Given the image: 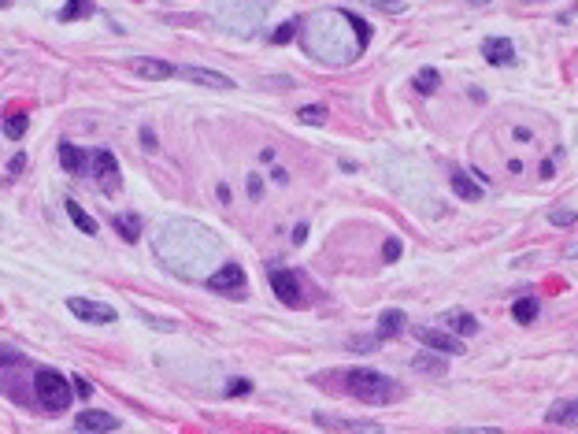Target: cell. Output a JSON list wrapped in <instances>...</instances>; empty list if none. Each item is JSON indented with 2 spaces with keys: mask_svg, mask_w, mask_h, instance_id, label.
<instances>
[{
  "mask_svg": "<svg viewBox=\"0 0 578 434\" xmlns=\"http://www.w3.org/2000/svg\"><path fill=\"white\" fill-rule=\"evenodd\" d=\"M26 126H30V116H26V111H11V116L4 119V134H8L11 141H19V138L26 134Z\"/></svg>",
  "mask_w": 578,
  "mask_h": 434,
  "instance_id": "484cf974",
  "label": "cell"
},
{
  "mask_svg": "<svg viewBox=\"0 0 578 434\" xmlns=\"http://www.w3.org/2000/svg\"><path fill=\"white\" fill-rule=\"evenodd\" d=\"M271 11V0H211V23L230 38H256L263 19Z\"/></svg>",
  "mask_w": 578,
  "mask_h": 434,
  "instance_id": "3957f363",
  "label": "cell"
},
{
  "mask_svg": "<svg viewBox=\"0 0 578 434\" xmlns=\"http://www.w3.org/2000/svg\"><path fill=\"white\" fill-rule=\"evenodd\" d=\"M34 397H38V405L45 412H63L71 405V397H74L71 379L52 372V367H38V372H34Z\"/></svg>",
  "mask_w": 578,
  "mask_h": 434,
  "instance_id": "5b68a950",
  "label": "cell"
},
{
  "mask_svg": "<svg viewBox=\"0 0 578 434\" xmlns=\"http://www.w3.org/2000/svg\"><path fill=\"white\" fill-rule=\"evenodd\" d=\"M23 171H26V152H15V156H11V164H8V174L15 179V174H23Z\"/></svg>",
  "mask_w": 578,
  "mask_h": 434,
  "instance_id": "e575fe53",
  "label": "cell"
},
{
  "mask_svg": "<svg viewBox=\"0 0 578 434\" xmlns=\"http://www.w3.org/2000/svg\"><path fill=\"white\" fill-rule=\"evenodd\" d=\"M538 308H541L538 297H519L516 304H511V319H516V323H523V327H530L534 319H538Z\"/></svg>",
  "mask_w": 578,
  "mask_h": 434,
  "instance_id": "7402d4cb",
  "label": "cell"
},
{
  "mask_svg": "<svg viewBox=\"0 0 578 434\" xmlns=\"http://www.w3.org/2000/svg\"><path fill=\"white\" fill-rule=\"evenodd\" d=\"M223 238L193 219H171L152 234V252L160 267L186 282H204L216 267H223Z\"/></svg>",
  "mask_w": 578,
  "mask_h": 434,
  "instance_id": "6da1fadb",
  "label": "cell"
},
{
  "mask_svg": "<svg viewBox=\"0 0 578 434\" xmlns=\"http://www.w3.org/2000/svg\"><path fill=\"white\" fill-rule=\"evenodd\" d=\"M219 201H223V204L230 201V186H226V182H219Z\"/></svg>",
  "mask_w": 578,
  "mask_h": 434,
  "instance_id": "b9f144b4",
  "label": "cell"
},
{
  "mask_svg": "<svg viewBox=\"0 0 578 434\" xmlns=\"http://www.w3.org/2000/svg\"><path fill=\"white\" fill-rule=\"evenodd\" d=\"M204 286L211 289V294H230V297H245V286H249V279H245V267L241 264H223L216 267L211 275L204 279Z\"/></svg>",
  "mask_w": 578,
  "mask_h": 434,
  "instance_id": "52a82bcc",
  "label": "cell"
},
{
  "mask_svg": "<svg viewBox=\"0 0 578 434\" xmlns=\"http://www.w3.org/2000/svg\"><path fill=\"white\" fill-rule=\"evenodd\" d=\"M249 193L260 201V193H263V182H260V174H249Z\"/></svg>",
  "mask_w": 578,
  "mask_h": 434,
  "instance_id": "f35d334b",
  "label": "cell"
},
{
  "mask_svg": "<svg viewBox=\"0 0 578 434\" xmlns=\"http://www.w3.org/2000/svg\"><path fill=\"white\" fill-rule=\"evenodd\" d=\"M56 152H60V167L67 174H89V152L86 149H78L71 141H60Z\"/></svg>",
  "mask_w": 578,
  "mask_h": 434,
  "instance_id": "9a60e30c",
  "label": "cell"
},
{
  "mask_svg": "<svg viewBox=\"0 0 578 434\" xmlns=\"http://www.w3.org/2000/svg\"><path fill=\"white\" fill-rule=\"evenodd\" d=\"M371 8H374V11H386V15H401V11H408L401 0H374Z\"/></svg>",
  "mask_w": 578,
  "mask_h": 434,
  "instance_id": "1f68e13d",
  "label": "cell"
},
{
  "mask_svg": "<svg viewBox=\"0 0 578 434\" xmlns=\"http://www.w3.org/2000/svg\"><path fill=\"white\" fill-rule=\"evenodd\" d=\"M341 382L352 397L367 401V405H389V401H397V394H401V386L389 375L374 372V367H352V372H345Z\"/></svg>",
  "mask_w": 578,
  "mask_h": 434,
  "instance_id": "277c9868",
  "label": "cell"
},
{
  "mask_svg": "<svg viewBox=\"0 0 578 434\" xmlns=\"http://www.w3.org/2000/svg\"><path fill=\"white\" fill-rule=\"evenodd\" d=\"M174 74L189 78V82H196V86H208V89H234V78H226V74L211 71V67H178Z\"/></svg>",
  "mask_w": 578,
  "mask_h": 434,
  "instance_id": "5bb4252c",
  "label": "cell"
},
{
  "mask_svg": "<svg viewBox=\"0 0 578 434\" xmlns=\"http://www.w3.org/2000/svg\"><path fill=\"white\" fill-rule=\"evenodd\" d=\"M296 119L308 123V126H323L326 123V108L323 104H304L301 111H296Z\"/></svg>",
  "mask_w": 578,
  "mask_h": 434,
  "instance_id": "83f0119b",
  "label": "cell"
},
{
  "mask_svg": "<svg viewBox=\"0 0 578 434\" xmlns=\"http://www.w3.org/2000/svg\"><path fill=\"white\" fill-rule=\"evenodd\" d=\"M67 308H71L78 319H86V323H93V327H108V323H115V308H111V304H101V301H89V297H71V301H67Z\"/></svg>",
  "mask_w": 578,
  "mask_h": 434,
  "instance_id": "30bf717a",
  "label": "cell"
},
{
  "mask_svg": "<svg viewBox=\"0 0 578 434\" xmlns=\"http://www.w3.org/2000/svg\"><path fill=\"white\" fill-rule=\"evenodd\" d=\"M89 174L96 179L104 193H119L123 189V174H119V160H115L111 149H96L89 152Z\"/></svg>",
  "mask_w": 578,
  "mask_h": 434,
  "instance_id": "8992f818",
  "label": "cell"
},
{
  "mask_svg": "<svg viewBox=\"0 0 578 434\" xmlns=\"http://www.w3.org/2000/svg\"><path fill=\"white\" fill-rule=\"evenodd\" d=\"M574 212H571V208H552V212H549V223H552V227H574Z\"/></svg>",
  "mask_w": 578,
  "mask_h": 434,
  "instance_id": "4dcf8cb0",
  "label": "cell"
},
{
  "mask_svg": "<svg viewBox=\"0 0 578 434\" xmlns=\"http://www.w3.org/2000/svg\"><path fill=\"white\" fill-rule=\"evenodd\" d=\"M249 390H252V382H249V379H234V382L226 386V394H230V397H241V394H249Z\"/></svg>",
  "mask_w": 578,
  "mask_h": 434,
  "instance_id": "d6a6232c",
  "label": "cell"
},
{
  "mask_svg": "<svg viewBox=\"0 0 578 434\" xmlns=\"http://www.w3.org/2000/svg\"><path fill=\"white\" fill-rule=\"evenodd\" d=\"M404 327H408V316H404L401 308H386L382 316H378V334H374V342H389V338H397Z\"/></svg>",
  "mask_w": 578,
  "mask_h": 434,
  "instance_id": "e0dca14e",
  "label": "cell"
},
{
  "mask_svg": "<svg viewBox=\"0 0 578 434\" xmlns=\"http://www.w3.org/2000/svg\"><path fill=\"white\" fill-rule=\"evenodd\" d=\"M445 327H449L456 338H471V334H478V319L471 316V312H445Z\"/></svg>",
  "mask_w": 578,
  "mask_h": 434,
  "instance_id": "d6986e66",
  "label": "cell"
},
{
  "mask_svg": "<svg viewBox=\"0 0 578 434\" xmlns=\"http://www.w3.org/2000/svg\"><path fill=\"white\" fill-rule=\"evenodd\" d=\"M371 41V26L356 11H319L301 19V45L311 60L345 67L352 63Z\"/></svg>",
  "mask_w": 578,
  "mask_h": 434,
  "instance_id": "7a4b0ae2",
  "label": "cell"
},
{
  "mask_svg": "<svg viewBox=\"0 0 578 434\" xmlns=\"http://www.w3.org/2000/svg\"><path fill=\"white\" fill-rule=\"evenodd\" d=\"M411 367H419V372H426V375H445V360L430 357V352H419V357L411 360Z\"/></svg>",
  "mask_w": 578,
  "mask_h": 434,
  "instance_id": "4316f807",
  "label": "cell"
},
{
  "mask_svg": "<svg viewBox=\"0 0 578 434\" xmlns=\"http://www.w3.org/2000/svg\"><path fill=\"white\" fill-rule=\"evenodd\" d=\"M304 238H308V223H296L293 227V245H304Z\"/></svg>",
  "mask_w": 578,
  "mask_h": 434,
  "instance_id": "74e56055",
  "label": "cell"
},
{
  "mask_svg": "<svg viewBox=\"0 0 578 434\" xmlns=\"http://www.w3.org/2000/svg\"><path fill=\"white\" fill-rule=\"evenodd\" d=\"M271 289H274V297L289 304V308H296V304L304 301V289H301V275L296 271H282V267H274L271 271Z\"/></svg>",
  "mask_w": 578,
  "mask_h": 434,
  "instance_id": "9c48e42d",
  "label": "cell"
},
{
  "mask_svg": "<svg viewBox=\"0 0 578 434\" xmlns=\"http://www.w3.org/2000/svg\"><path fill=\"white\" fill-rule=\"evenodd\" d=\"M482 60L489 67H511L516 63V45L508 38H486L482 41Z\"/></svg>",
  "mask_w": 578,
  "mask_h": 434,
  "instance_id": "7c38bea8",
  "label": "cell"
},
{
  "mask_svg": "<svg viewBox=\"0 0 578 434\" xmlns=\"http://www.w3.org/2000/svg\"><path fill=\"white\" fill-rule=\"evenodd\" d=\"M467 4H471V8H482V4H489V0H467Z\"/></svg>",
  "mask_w": 578,
  "mask_h": 434,
  "instance_id": "7bdbcfd3",
  "label": "cell"
},
{
  "mask_svg": "<svg viewBox=\"0 0 578 434\" xmlns=\"http://www.w3.org/2000/svg\"><path fill=\"white\" fill-rule=\"evenodd\" d=\"M130 71L141 74V78H152V82H160V78H171L178 67H171L167 60H156V56H134V60H130Z\"/></svg>",
  "mask_w": 578,
  "mask_h": 434,
  "instance_id": "2e32d148",
  "label": "cell"
},
{
  "mask_svg": "<svg viewBox=\"0 0 578 434\" xmlns=\"http://www.w3.org/2000/svg\"><path fill=\"white\" fill-rule=\"evenodd\" d=\"M545 420L556 427H574L578 423V397L574 401H556V405L545 412Z\"/></svg>",
  "mask_w": 578,
  "mask_h": 434,
  "instance_id": "ac0fdd59",
  "label": "cell"
},
{
  "mask_svg": "<svg viewBox=\"0 0 578 434\" xmlns=\"http://www.w3.org/2000/svg\"><path fill=\"white\" fill-rule=\"evenodd\" d=\"M574 256H578V249H574Z\"/></svg>",
  "mask_w": 578,
  "mask_h": 434,
  "instance_id": "bcb514c9",
  "label": "cell"
},
{
  "mask_svg": "<svg viewBox=\"0 0 578 434\" xmlns=\"http://www.w3.org/2000/svg\"><path fill=\"white\" fill-rule=\"evenodd\" d=\"M556 160H560V152H556V156H545V160H541V167H538V174H541V179H552V174H556Z\"/></svg>",
  "mask_w": 578,
  "mask_h": 434,
  "instance_id": "836d02e7",
  "label": "cell"
},
{
  "mask_svg": "<svg viewBox=\"0 0 578 434\" xmlns=\"http://www.w3.org/2000/svg\"><path fill=\"white\" fill-rule=\"evenodd\" d=\"M449 182H452V193H456V197H464V201H482V186H478L467 171L456 167Z\"/></svg>",
  "mask_w": 578,
  "mask_h": 434,
  "instance_id": "ffe728a7",
  "label": "cell"
},
{
  "mask_svg": "<svg viewBox=\"0 0 578 434\" xmlns=\"http://www.w3.org/2000/svg\"><path fill=\"white\" fill-rule=\"evenodd\" d=\"M141 145H145L148 152H156V134L152 130H141Z\"/></svg>",
  "mask_w": 578,
  "mask_h": 434,
  "instance_id": "ab89813d",
  "label": "cell"
},
{
  "mask_svg": "<svg viewBox=\"0 0 578 434\" xmlns=\"http://www.w3.org/2000/svg\"><path fill=\"white\" fill-rule=\"evenodd\" d=\"M115 427H119L115 416L101 412V408H86V412H78V420H74V430H82V434H108Z\"/></svg>",
  "mask_w": 578,
  "mask_h": 434,
  "instance_id": "4fadbf2b",
  "label": "cell"
},
{
  "mask_svg": "<svg viewBox=\"0 0 578 434\" xmlns=\"http://www.w3.org/2000/svg\"><path fill=\"white\" fill-rule=\"evenodd\" d=\"M296 30H301V19H286V23L271 34V45H289V41L296 38Z\"/></svg>",
  "mask_w": 578,
  "mask_h": 434,
  "instance_id": "f1b7e54d",
  "label": "cell"
},
{
  "mask_svg": "<svg viewBox=\"0 0 578 434\" xmlns=\"http://www.w3.org/2000/svg\"><path fill=\"white\" fill-rule=\"evenodd\" d=\"M63 208H67V216L74 219V227H78L82 234H96V230H101V227H96V219H93V216L86 212V208L78 204V201H67Z\"/></svg>",
  "mask_w": 578,
  "mask_h": 434,
  "instance_id": "cb8c5ba5",
  "label": "cell"
},
{
  "mask_svg": "<svg viewBox=\"0 0 578 434\" xmlns=\"http://www.w3.org/2000/svg\"><path fill=\"white\" fill-rule=\"evenodd\" d=\"M416 338H419L426 349L445 352V357H464V352H467L464 338H456V334H449V330H438V327H416Z\"/></svg>",
  "mask_w": 578,
  "mask_h": 434,
  "instance_id": "ba28073f",
  "label": "cell"
},
{
  "mask_svg": "<svg viewBox=\"0 0 578 434\" xmlns=\"http://www.w3.org/2000/svg\"><path fill=\"white\" fill-rule=\"evenodd\" d=\"M452 434H501V427H452Z\"/></svg>",
  "mask_w": 578,
  "mask_h": 434,
  "instance_id": "8d00e7d4",
  "label": "cell"
},
{
  "mask_svg": "<svg viewBox=\"0 0 578 434\" xmlns=\"http://www.w3.org/2000/svg\"><path fill=\"white\" fill-rule=\"evenodd\" d=\"M96 11L93 0H67V4L60 8V23H78V19H89Z\"/></svg>",
  "mask_w": 578,
  "mask_h": 434,
  "instance_id": "603a6c76",
  "label": "cell"
},
{
  "mask_svg": "<svg viewBox=\"0 0 578 434\" xmlns=\"http://www.w3.org/2000/svg\"><path fill=\"white\" fill-rule=\"evenodd\" d=\"M111 227L119 230V238H123V241H130V245H134V241L141 238V216H134V212H123V216H115V219H111Z\"/></svg>",
  "mask_w": 578,
  "mask_h": 434,
  "instance_id": "44dd1931",
  "label": "cell"
},
{
  "mask_svg": "<svg viewBox=\"0 0 578 434\" xmlns=\"http://www.w3.org/2000/svg\"><path fill=\"white\" fill-rule=\"evenodd\" d=\"M316 423L330 430H345V434H382V423L374 420H345V416H330V412H316Z\"/></svg>",
  "mask_w": 578,
  "mask_h": 434,
  "instance_id": "8fae6325",
  "label": "cell"
},
{
  "mask_svg": "<svg viewBox=\"0 0 578 434\" xmlns=\"http://www.w3.org/2000/svg\"><path fill=\"white\" fill-rule=\"evenodd\" d=\"M411 86H416V93H423V96H430L438 86H441V74L434 71V67H423L419 74H416V82H411Z\"/></svg>",
  "mask_w": 578,
  "mask_h": 434,
  "instance_id": "d4e9b609",
  "label": "cell"
},
{
  "mask_svg": "<svg viewBox=\"0 0 578 434\" xmlns=\"http://www.w3.org/2000/svg\"><path fill=\"white\" fill-rule=\"evenodd\" d=\"M401 252H404L401 238H386V241H382V260H386V264H397Z\"/></svg>",
  "mask_w": 578,
  "mask_h": 434,
  "instance_id": "f546056e",
  "label": "cell"
},
{
  "mask_svg": "<svg viewBox=\"0 0 578 434\" xmlns=\"http://www.w3.org/2000/svg\"><path fill=\"white\" fill-rule=\"evenodd\" d=\"M511 138H516V141H530V130H526V126H516V130H511Z\"/></svg>",
  "mask_w": 578,
  "mask_h": 434,
  "instance_id": "60d3db41",
  "label": "cell"
},
{
  "mask_svg": "<svg viewBox=\"0 0 578 434\" xmlns=\"http://www.w3.org/2000/svg\"><path fill=\"white\" fill-rule=\"evenodd\" d=\"M8 4H11V0H0V8H8Z\"/></svg>",
  "mask_w": 578,
  "mask_h": 434,
  "instance_id": "ee69618b",
  "label": "cell"
},
{
  "mask_svg": "<svg viewBox=\"0 0 578 434\" xmlns=\"http://www.w3.org/2000/svg\"><path fill=\"white\" fill-rule=\"evenodd\" d=\"M526 4H538V0H526Z\"/></svg>",
  "mask_w": 578,
  "mask_h": 434,
  "instance_id": "f6af8a7d",
  "label": "cell"
},
{
  "mask_svg": "<svg viewBox=\"0 0 578 434\" xmlns=\"http://www.w3.org/2000/svg\"><path fill=\"white\" fill-rule=\"evenodd\" d=\"M71 390H74L78 397H89V394H93V386H89V379H82V375H74V379H71Z\"/></svg>",
  "mask_w": 578,
  "mask_h": 434,
  "instance_id": "d590c367",
  "label": "cell"
}]
</instances>
